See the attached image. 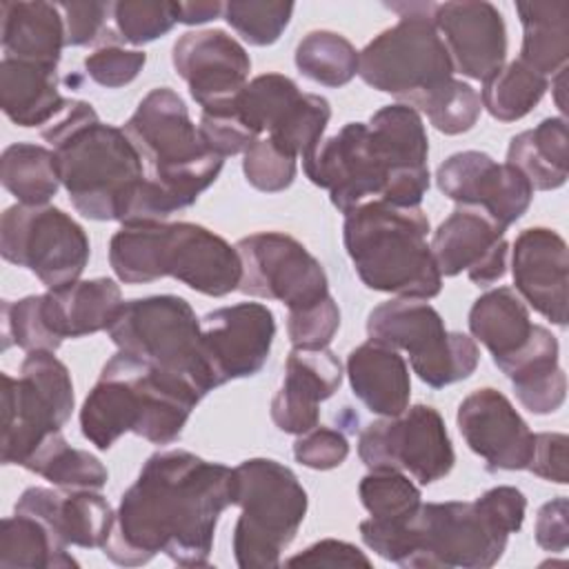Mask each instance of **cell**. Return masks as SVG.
I'll list each match as a JSON object with an SVG mask.
<instances>
[{
	"label": "cell",
	"instance_id": "6da1fadb",
	"mask_svg": "<svg viewBox=\"0 0 569 569\" xmlns=\"http://www.w3.org/2000/svg\"><path fill=\"white\" fill-rule=\"evenodd\" d=\"M233 505V469L184 449L156 451L122 493L102 553L122 567L164 553L180 567H207L216 525Z\"/></svg>",
	"mask_w": 569,
	"mask_h": 569
},
{
	"label": "cell",
	"instance_id": "7a4b0ae2",
	"mask_svg": "<svg viewBox=\"0 0 569 569\" xmlns=\"http://www.w3.org/2000/svg\"><path fill=\"white\" fill-rule=\"evenodd\" d=\"M429 140L420 113L402 102L378 109L369 122H347L302 158L307 178L329 191L342 213L385 200L420 207L429 189Z\"/></svg>",
	"mask_w": 569,
	"mask_h": 569
},
{
	"label": "cell",
	"instance_id": "3957f363",
	"mask_svg": "<svg viewBox=\"0 0 569 569\" xmlns=\"http://www.w3.org/2000/svg\"><path fill=\"white\" fill-rule=\"evenodd\" d=\"M527 498L511 485L487 489L471 502H420L400 520L360 522L362 542L380 558L411 569L493 567L525 522Z\"/></svg>",
	"mask_w": 569,
	"mask_h": 569
},
{
	"label": "cell",
	"instance_id": "277c9868",
	"mask_svg": "<svg viewBox=\"0 0 569 569\" xmlns=\"http://www.w3.org/2000/svg\"><path fill=\"white\" fill-rule=\"evenodd\" d=\"M122 131L149 164V176L131 198L122 224L164 222L191 207L222 171L224 158L204 147L184 100L169 87L151 89Z\"/></svg>",
	"mask_w": 569,
	"mask_h": 569
},
{
	"label": "cell",
	"instance_id": "5b68a950",
	"mask_svg": "<svg viewBox=\"0 0 569 569\" xmlns=\"http://www.w3.org/2000/svg\"><path fill=\"white\" fill-rule=\"evenodd\" d=\"M40 136L53 147L60 184L76 211L89 220L122 222L144 180L142 156L127 133L100 122L89 102L67 100Z\"/></svg>",
	"mask_w": 569,
	"mask_h": 569
},
{
	"label": "cell",
	"instance_id": "8992f818",
	"mask_svg": "<svg viewBox=\"0 0 569 569\" xmlns=\"http://www.w3.org/2000/svg\"><path fill=\"white\" fill-rule=\"evenodd\" d=\"M200 400V391L182 376L118 351L82 402L80 429L102 451L129 431L151 445H169Z\"/></svg>",
	"mask_w": 569,
	"mask_h": 569
},
{
	"label": "cell",
	"instance_id": "52a82bcc",
	"mask_svg": "<svg viewBox=\"0 0 569 569\" xmlns=\"http://www.w3.org/2000/svg\"><path fill=\"white\" fill-rule=\"evenodd\" d=\"M109 264L124 284L169 276L213 298L238 291L242 278L236 247L193 222L122 224L109 240Z\"/></svg>",
	"mask_w": 569,
	"mask_h": 569
},
{
	"label": "cell",
	"instance_id": "ba28073f",
	"mask_svg": "<svg viewBox=\"0 0 569 569\" xmlns=\"http://www.w3.org/2000/svg\"><path fill=\"white\" fill-rule=\"evenodd\" d=\"M420 207L369 200L345 213L342 240L365 287L398 298H436L442 276L427 242Z\"/></svg>",
	"mask_w": 569,
	"mask_h": 569
},
{
	"label": "cell",
	"instance_id": "9c48e42d",
	"mask_svg": "<svg viewBox=\"0 0 569 569\" xmlns=\"http://www.w3.org/2000/svg\"><path fill=\"white\" fill-rule=\"evenodd\" d=\"M233 558L242 569H271L296 538L307 516V491L298 476L271 458H249L233 467Z\"/></svg>",
	"mask_w": 569,
	"mask_h": 569
},
{
	"label": "cell",
	"instance_id": "30bf717a",
	"mask_svg": "<svg viewBox=\"0 0 569 569\" xmlns=\"http://www.w3.org/2000/svg\"><path fill=\"white\" fill-rule=\"evenodd\" d=\"M433 2L389 4L400 20L358 51V76L409 107L453 78L451 58L433 24Z\"/></svg>",
	"mask_w": 569,
	"mask_h": 569
},
{
	"label": "cell",
	"instance_id": "8fae6325",
	"mask_svg": "<svg viewBox=\"0 0 569 569\" xmlns=\"http://www.w3.org/2000/svg\"><path fill=\"white\" fill-rule=\"evenodd\" d=\"M118 351L189 380L204 398L216 389L200 347V318L180 296H147L120 305L109 329Z\"/></svg>",
	"mask_w": 569,
	"mask_h": 569
},
{
	"label": "cell",
	"instance_id": "7c38bea8",
	"mask_svg": "<svg viewBox=\"0 0 569 569\" xmlns=\"http://www.w3.org/2000/svg\"><path fill=\"white\" fill-rule=\"evenodd\" d=\"M367 333L409 353L413 373L433 389L469 378L480 360L476 340L447 331L442 316L422 298H393L373 307L367 316Z\"/></svg>",
	"mask_w": 569,
	"mask_h": 569
},
{
	"label": "cell",
	"instance_id": "4fadbf2b",
	"mask_svg": "<svg viewBox=\"0 0 569 569\" xmlns=\"http://www.w3.org/2000/svg\"><path fill=\"white\" fill-rule=\"evenodd\" d=\"M73 400L71 373L53 351H29L18 378L2 373V462L22 467L71 418Z\"/></svg>",
	"mask_w": 569,
	"mask_h": 569
},
{
	"label": "cell",
	"instance_id": "5bb4252c",
	"mask_svg": "<svg viewBox=\"0 0 569 569\" xmlns=\"http://www.w3.org/2000/svg\"><path fill=\"white\" fill-rule=\"evenodd\" d=\"M84 229L51 204H11L0 218V253L29 269L47 289L80 280L89 262Z\"/></svg>",
	"mask_w": 569,
	"mask_h": 569
},
{
	"label": "cell",
	"instance_id": "9a60e30c",
	"mask_svg": "<svg viewBox=\"0 0 569 569\" xmlns=\"http://www.w3.org/2000/svg\"><path fill=\"white\" fill-rule=\"evenodd\" d=\"M358 456L369 469L402 471L420 485L445 478L456 462L445 420L429 405L369 422L360 431Z\"/></svg>",
	"mask_w": 569,
	"mask_h": 569
},
{
	"label": "cell",
	"instance_id": "2e32d148",
	"mask_svg": "<svg viewBox=\"0 0 569 569\" xmlns=\"http://www.w3.org/2000/svg\"><path fill=\"white\" fill-rule=\"evenodd\" d=\"M242 262L238 291L278 300L289 311L305 309L329 296V280L320 260L289 233L258 231L236 242Z\"/></svg>",
	"mask_w": 569,
	"mask_h": 569
},
{
	"label": "cell",
	"instance_id": "e0dca14e",
	"mask_svg": "<svg viewBox=\"0 0 569 569\" xmlns=\"http://www.w3.org/2000/svg\"><path fill=\"white\" fill-rule=\"evenodd\" d=\"M238 116L258 136L267 131L280 149L305 158L318 147L331 118V104L318 93H302L298 84L282 73H262L233 100Z\"/></svg>",
	"mask_w": 569,
	"mask_h": 569
},
{
	"label": "cell",
	"instance_id": "ac0fdd59",
	"mask_svg": "<svg viewBox=\"0 0 569 569\" xmlns=\"http://www.w3.org/2000/svg\"><path fill=\"white\" fill-rule=\"evenodd\" d=\"M276 320L262 302L220 307L200 318V347L216 387L256 376L271 351Z\"/></svg>",
	"mask_w": 569,
	"mask_h": 569
},
{
	"label": "cell",
	"instance_id": "d6986e66",
	"mask_svg": "<svg viewBox=\"0 0 569 569\" xmlns=\"http://www.w3.org/2000/svg\"><path fill=\"white\" fill-rule=\"evenodd\" d=\"M171 62L202 111L231 107L251 71L244 47L222 29L182 33L173 42Z\"/></svg>",
	"mask_w": 569,
	"mask_h": 569
},
{
	"label": "cell",
	"instance_id": "ffe728a7",
	"mask_svg": "<svg viewBox=\"0 0 569 569\" xmlns=\"http://www.w3.org/2000/svg\"><path fill=\"white\" fill-rule=\"evenodd\" d=\"M438 189L453 202L485 209L505 229L531 204L533 187L509 162L482 151H458L436 171Z\"/></svg>",
	"mask_w": 569,
	"mask_h": 569
},
{
	"label": "cell",
	"instance_id": "44dd1931",
	"mask_svg": "<svg viewBox=\"0 0 569 569\" xmlns=\"http://www.w3.org/2000/svg\"><path fill=\"white\" fill-rule=\"evenodd\" d=\"M505 231L485 209L458 204L429 242L440 276L451 278L467 271L478 287L498 282L507 271Z\"/></svg>",
	"mask_w": 569,
	"mask_h": 569
},
{
	"label": "cell",
	"instance_id": "7402d4cb",
	"mask_svg": "<svg viewBox=\"0 0 569 569\" xmlns=\"http://www.w3.org/2000/svg\"><path fill=\"white\" fill-rule=\"evenodd\" d=\"M458 429L487 471L527 469L533 451V433L509 398L498 389L471 391L458 407Z\"/></svg>",
	"mask_w": 569,
	"mask_h": 569
},
{
	"label": "cell",
	"instance_id": "603a6c76",
	"mask_svg": "<svg viewBox=\"0 0 569 569\" xmlns=\"http://www.w3.org/2000/svg\"><path fill=\"white\" fill-rule=\"evenodd\" d=\"M433 24L440 33L453 71L485 82L507 56V29L502 13L485 0L442 2L433 7Z\"/></svg>",
	"mask_w": 569,
	"mask_h": 569
},
{
	"label": "cell",
	"instance_id": "cb8c5ba5",
	"mask_svg": "<svg viewBox=\"0 0 569 569\" xmlns=\"http://www.w3.org/2000/svg\"><path fill=\"white\" fill-rule=\"evenodd\" d=\"M516 293L558 327L567 325L569 256L565 238L547 227L522 229L511 249Z\"/></svg>",
	"mask_w": 569,
	"mask_h": 569
},
{
	"label": "cell",
	"instance_id": "d4e9b609",
	"mask_svg": "<svg viewBox=\"0 0 569 569\" xmlns=\"http://www.w3.org/2000/svg\"><path fill=\"white\" fill-rule=\"evenodd\" d=\"M342 382V365L333 351L293 347L284 362V378L271 400V420L300 436L320 420V402L331 398Z\"/></svg>",
	"mask_w": 569,
	"mask_h": 569
},
{
	"label": "cell",
	"instance_id": "484cf974",
	"mask_svg": "<svg viewBox=\"0 0 569 569\" xmlns=\"http://www.w3.org/2000/svg\"><path fill=\"white\" fill-rule=\"evenodd\" d=\"M13 511L42 520L67 547H104L116 511L96 489H47L29 487L18 498Z\"/></svg>",
	"mask_w": 569,
	"mask_h": 569
},
{
	"label": "cell",
	"instance_id": "4316f807",
	"mask_svg": "<svg viewBox=\"0 0 569 569\" xmlns=\"http://www.w3.org/2000/svg\"><path fill=\"white\" fill-rule=\"evenodd\" d=\"M122 293L111 278L76 280L36 296V307L53 351L64 338H82L109 329Z\"/></svg>",
	"mask_w": 569,
	"mask_h": 569
},
{
	"label": "cell",
	"instance_id": "83f0119b",
	"mask_svg": "<svg viewBox=\"0 0 569 569\" xmlns=\"http://www.w3.org/2000/svg\"><path fill=\"white\" fill-rule=\"evenodd\" d=\"M353 396L378 416H398L409 407L411 378L405 358L378 340H367L347 356Z\"/></svg>",
	"mask_w": 569,
	"mask_h": 569
},
{
	"label": "cell",
	"instance_id": "f1b7e54d",
	"mask_svg": "<svg viewBox=\"0 0 569 569\" xmlns=\"http://www.w3.org/2000/svg\"><path fill=\"white\" fill-rule=\"evenodd\" d=\"M498 369L511 380L516 398L531 413L547 416L562 407L567 376L558 365V340L547 327L536 325L527 347Z\"/></svg>",
	"mask_w": 569,
	"mask_h": 569
},
{
	"label": "cell",
	"instance_id": "f546056e",
	"mask_svg": "<svg viewBox=\"0 0 569 569\" xmlns=\"http://www.w3.org/2000/svg\"><path fill=\"white\" fill-rule=\"evenodd\" d=\"M0 18L4 58L58 69L60 51L67 47L64 20L58 4L4 0L0 4Z\"/></svg>",
	"mask_w": 569,
	"mask_h": 569
},
{
	"label": "cell",
	"instance_id": "4dcf8cb0",
	"mask_svg": "<svg viewBox=\"0 0 569 569\" xmlns=\"http://www.w3.org/2000/svg\"><path fill=\"white\" fill-rule=\"evenodd\" d=\"M58 69L27 60L2 58L0 62V107L18 127H44L67 98L58 91Z\"/></svg>",
	"mask_w": 569,
	"mask_h": 569
},
{
	"label": "cell",
	"instance_id": "1f68e13d",
	"mask_svg": "<svg viewBox=\"0 0 569 569\" xmlns=\"http://www.w3.org/2000/svg\"><path fill=\"white\" fill-rule=\"evenodd\" d=\"M533 329L525 300L511 287L482 293L469 309V331L489 349L496 367L520 353Z\"/></svg>",
	"mask_w": 569,
	"mask_h": 569
},
{
	"label": "cell",
	"instance_id": "d6a6232c",
	"mask_svg": "<svg viewBox=\"0 0 569 569\" xmlns=\"http://www.w3.org/2000/svg\"><path fill=\"white\" fill-rule=\"evenodd\" d=\"M507 162L516 167L533 189L551 191L567 182L569 138L565 118H545L538 127L511 138Z\"/></svg>",
	"mask_w": 569,
	"mask_h": 569
},
{
	"label": "cell",
	"instance_id": "836d02e7",
	"mask_svg": "<svg viewBox=\"0 0 569 569\" xmlns=\"http://www.w3.org/2000/svg\"><path fill=\"white\" fill-rule=\"evenodd\" d=\"M522 24L520 62L545 78L567 67L569 58V0L516 2Z\"/></svg>",
	"mask_w": 569,
	"mask_h": 569
},
{
	"label": "cell",
	"instance_id": "e575fe53",
	"mask_svg": "<svg viewBox=\"0 0 569 569\" xmlns=\"http://www.w3.org/2000/svg\"><path fill=\"white\" fill-rule=\"evenodd\" d=\"M0 567L62 569L78 567V560L42 520L16 511L0 522Z\"/></svg>",
	"mask_w": 569,
	"mask_h": 569
},
{
	"label": "cell",
	"instance_id": "d590c367",
	"mask_svg": "<svg viewBox=\"0 0 569 569\" xmlns=\"http://www.w3.org/2000/svg\"><path fill=\"white\" fill-rule=\"evenodd\" d=\"M2 187L20 204H47L60 187L53 149L31 142H16L0 158Z\"/></svg>",
	"mask_w": 569,
	"mask_h": 569
},
{
	"label": "cell",
	"instance_id": "8d00e7d4",
	"mask_svg": "<svg viewBox=\"0 0 569 569\" xmlns=\"http://www.w3.org/2000/svg\"><path fill=\"white\" fill-rule=\"evenodd\" d=\"M62 489H102L107 485V467L89 451L71 447L60 431L49 433L22 465Z\"/></svg>",
	"mask_w": 569,
	"mask_h": 569
},
{
	"label": "cell",
	"instance_id": "74e56055",
	"mask_svg": "<svg viewBox=\"0 0 569 569\" xmlns=\"http://www.w3.org/2000/svg\"><path fill=\"white\" fill-rule=\"evenodd\" d=\"M549 89V78L533 71L520 60L502 64L482 82L480 102L491 118L500 122H516L525 118Z\"/></svg>",
	"mask_w": 569,
	"mask_h": 569
},
{
	"label": "cell",
	"instance_id": "f35d334b",
	"mask_svg": "<svg viewBox=\"0 0 569 569\" xmlns=\"http://www.w3.org/2000/svg\"><path fill=\"white\" fill-rule=\"evenodd\" d=\"M296 67L311 82L345 87L358 73V51L345 36L316 29L298 42Z\"/></svg>",
	"mask_w": 569,
	"mask_h": 569
},
{
	"label": "cell",
	"instance_id": "ab89813d",
	"mask_svg": "<svg viewBox=\"0 0 569 569\" xmlns=\"http://www.w3.org/2000/svg\"><path fill=\"white\" fill-rule=\"evenodd\" d=\"M418 113H427L429 122L445 136H458L469 129L480 118L482 102L478 91L462 80L451 78L440 89L425 96L416 107Z\"/></svg>",
	"mask_w": 569,
	"mask_h": 569
},
{
	"label": "cell",
	"instance_id": "60d3db41",
	"mask_svg": "<svg viewBox=\"0 0 569 569\" xmlns=\"http://www.w3.org/2000/svg\"><path fill=\"white\" fill-rule=\"evenodd\" d=\"M360 502L373 520H400L420 505V489L402 471L371 469L358 487Z\"/></svg>",
	"mask_w": 569,
	"mask_h": 569
},
{
	"label": "cell",
	"instance_id": "b9f144b4",
	"mask_svg": "<svg viewBox=\"0 0 569 569\" xmlns=\"http://www.w3.org/2000/svg\"><path fill=\"white\" fill-rule=\"evenodd\" d=\"M291 13L293 2L273 0H231L222 9L224 20L253 47L273 44L287 29Z\"/></svg>",
	"mask_w": 569,
	"mask_h": 569
},
{
	"label": "cell",
	"instance_id": "7bdbcfd3",
	"mask_svg": "<svg viewBox=\"0 0 569 569\" xmlns=\"http://www.w3.org/2000/svg\"><path fill=\"white\" fill-rule=\"evenodd\" d=\"M118 38L129 44H147L162 38L178 22V2L171 0H120L111 4Z\"/></svg>",
	"mask_w": 569,
	"mask_h": 569
},
{
	"label": "cell",
	"instance_id": "ee69618b",
	"mask_svg": "<svg viewBox=\"0 0 569 569\" xmlns=\"http://www.w3.org/2000/svg\"><path fill=\"white\" fill-rule=\"evenodd\" d=\"M296 156L280 149L271 138H258L242 160L247 182L267 193L284 191L296 178Z\"/></svg>",
	"mask_w": 569,
	"mask_h": 569
},
{
	"label": "cell",
	"instance_id": "f6af8a7d",
	"mask_svg": "<svg viewBox=\"0 0 569 569\" xmlns=\"http://www.w3.org/2000/svg\"><path fill=\"white\" fill-rule=\"evenodd\" d=\"M340 327L338 302L327 296L320 302L293 309L287 316V333L293 347L298 349H320L331 342Z\"/></svg>",
	"mask_w": 569,
	"mask_h": 569
},
{
	"label": "cell",
	"instance_id": "bcb514c9",
	"mask_svg": "<svg viewBox=\"0 0 569 569\" xmlns=\"http://www.w3.org/2000/svg\"><path fill=\"white\" fill-rule=\"evenodd\" d=\"M198 131L204 147L220 158L244 153L258 140V133L249 129L233 104L218 111H202Z\"/></svg>",
	"mask_w": 569,
	"mask_h": 569
},
{
	"label": "cell",
	"instance_id": "7dc6e473",
	"mask_svg": "<svg viewBox=\"0 0 569 569\" xmlns=\"http://www.w3.org/2000/svg\"><path fill=\"white\" fill-rule=\"evenodd\" d=\"M147 62L144 51L122 49L118 44H104L84 58L87 76L107 89H118L136 80Z\"/></svg>",
	"mask_w": 569,
	"mask_h": 569
},
{
	"label": "cell",
	"instance_id": "c3c4849f",
	"mask_svg": "<svg viewBox=\"0 0 569 569\" xmlns=\"http://www.w3.org/2000/svg\"><path fill=\"white\" fill-rule=\"evenodd\" d=\"M293 456L300 465L327 471L340 467L349 456V442L342 431L329 427H313L298 436L293 442Z\"/></svg>",
	"mask_w": 569,
	"mask_h": 569
},
{
	"label": "cell",
	"instance_id": "681fc988",
	"mask_svg": "<svg viewBox=\"0 0 569 569\" xmlns=\"http://www.w3.org/2000/svg\"><path fill=\"white\" fill-rule=\"evenodd\" d=\"M58 9L64 20V44L84 47V44H93L104 33L111 4L109 2H60Z\"/></svg>",
	"mask_w": 569,
	"mask_h": 569
},
{
	"label": "cell",
	"instance_id": "f907efd6",
	"mask_svg": "<svg viewBox=\"0 0 569 569\" xmlns=\"http://www.w3.org/2000/svg\"><path fill=\"white\" fill-rule=\"evenodd\" d=\"M567 436L565 433H553V431H542L533 433V451L527 469L549 482L556 485H567Z\"/></svg>",
	"mask_w": 569,
	"mask_h": 569
},
{
	"label": "cell",
	"instance_id": "816d5d0a",
	"mask_svg": "<svg viewBox=\"0 0 569 569\" xmlns=\"http://www.w3.org/2000/svg\"><path fill=\"white\" fill-rule=\"evenodd\" d=\"M289 567H371V560L351 542L325 538L287 560Z\"/></svg>",
	"mask_w": 569,
	"mask_h": 569
},
{
	"label": "cell",
	"instance_id": "f5cc1de1",
	"mask_svg": "<svg viewBox=\"0 0 569 569\" xmlns=\"http://www.w3.org/2000/svg\"><path fill=\"white\" fill-rule=\"evenodd\" d=\"M569 502L565 496H558L545 502L536 516V542L540 549L551 553H562L569 545Z\"/></svg>",
	"mask_w": 569,
	"mask_h": 569
},
{
	"label": "cell",
	"instance_id": "db71d44e",
	"mask_svg": "<svg viewBox=\"0 0 569 569\" xmlns=\"http://www.w3.org/2000/svg\"><path fill=\"white\" fill-rule=\"evenodd\" d=\"M224 4L218 0H200V2H178V22L182 24H202L222 13Z\"/></svg>",
	"mask_w": 569,
	"mask_h": 569
},
{
	"label": "cell",
	"instance_id": "11a10c76",
	"mask_svg": "<svg viewBox=\"0 0 569 569\" xmlns=\"http://www.w3.org/2000/svg\"><path fill=\"white\" fill-rule=\"evenodd\" d=\"M556 78L551 80V89H553V93H556V104H558V109L565 113L567 111V107H565V98H562V93H565V76H567V67H562L558 73H553Z\"/></svg>",
	"mask_w": 569,
	"mask_h": 569
}]
</instances>
